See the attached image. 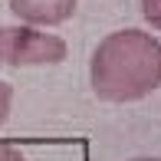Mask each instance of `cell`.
Listing matches in <instances>:
<instances>
[{"instance_id":"obj_3","label":"cell","mask_w":161,"mask_h":161,"mask_svg":"<svg viewBox=\"0 0 161 161\" xmlns=\"http://www.w3.org/2000/svg\"><path fill=\"white\" fill-rule=\"evenodd\" d=\"M79 0H10L13 17L30 26H59L76 13Z\"/></svg>"},{"instance_id":"obj_6","label":"cell","mask_w":161,"mask_h":161,"mask_svg":"<svg viewBox=\"0 0 161 161\" xmlns=\"http://www.w3.org/2000/svg\"><path fill=\"white\" fill-rule=\"evenodd\" d=\"M0 161H26V155L10 142H0Z\"/></svg>"},{"instance_id":"obj_2","label":"cell","mask_w":161,"mask_h":161,"mask_svg":"<svg viewBox=\"0 0 161 161\" xmlns=\"http://www.w3.org/2000/svg\"><path fill=\"white\" fill-rule=\"evenodd\" d=\"M66 59V40L33 26H0V66H56Z\"/></svg>"},{"instance_id":"obj_7","label":"cell","mask_w":161,"mask_h":161,"mask_svg":"<svg viewBox=\"0 0 161 161\" xmlns=\"http://www.w3.org/2000/svg\"><path fill=\"white\" fill-rule=\"evenodd\" d=\"M131 161H161V158H151V155H142V158H131Z\"/></svg>"},{"instance_id":"obj_5","label":"cell","mask_w":161,"mask_h":161,"mask_svg":"<svg viewBox=\"0 0 161 161\" xmlns=\"http://www.w3.org/2000/svg\"><path fill=\"white\" fill-rule=\"evenodd\" d=\"M10 105H13V89H10V82L0 79V125H3L7 115H10Z\"/></svg>"},{"instance_id":"obj_4","label":"cell","mask_w":161,"mask_h":161,"mask_svg":"<svg viewBox=\"0 0 161 161\" xmlns=\"http://www.w3.org/2000/svg\"><path fill=\"white\" fill-rule=\"evenodd\" d=\"M142 17L155 30H161V0H142Z\"/></svg>"},{"instance_id":"obj_1","label":"cell","mask_w":161,"mask_h":161,"mask_svg":"<svg viewBox=\"0 0 161 161\" xmlns=\"http://www.w3.org/2000/svg\"><path fill=\"white\" fill-rule=\"evenodd\" d=\"M89 82L102 102H138L161 86V40L145 30H119L92 49Z\"/></svg>"}]
</instances>
